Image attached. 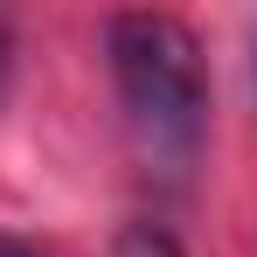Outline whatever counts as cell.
I'll return each instance as SVG.
<instances>
[{
	"instance_id": "1",
	"label": "cell",
	"mask_w": 257,
	"mask_h": 257,
	"mask_svg": "<svg viewBox=\"0 0 257 257\" xmlns=\"http://www.w3.org/2000/svg\"><path fill=\"white\" fill-rule=\"evenodd\" d=\"M104 49H111V77H118L139 146L167 167H188L209 125V84H202L195 35L174 14H118Z\"/></svg>"
},
{
	"instance_id": "2",
	"label": "cell",
	"mask_w": 257,
	"mask_h": 257,
	"mask_svg": "<svg viewBox=\"0 0 257 257\" xmlns=\"http://www.w3.org/2000/svg\"><path fill=\"white\" fill-rule=\"evenodd\" d=\"M111 257H181V243H174L167 229H153V222H132L125 236L111 243Z\"/></svg>"
},
{
	"instance_id": "3",
	"label": "cell",
	"mask_w": 257,
	"mask_h": 257,
	"mask_svg": "<svg viewBox=\"0 0 257 257\" xmlns=\"http://www.w3.org/2000/svg\"><path fill=\"white\" fill-rule=\"evenodd\" d=\"M7 63H14V42H7V28H0V84H7Z\"/></svg>"
},
{
	"instance_id": "4",
	"label": "cell",
	"mask_w": 257,
	"mask_h": 257,
	"mask_svg": "<svg viewBox=\"0 0 257 257\" xmlns=\"http://www.w3.org/2000/svg\"><path fill=\"white\" fill-rule=\"evenodd\" d=\"M0 257H35L28 243H14V236H0Z\"/></svg>"
}]
</instances>
